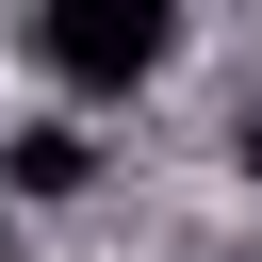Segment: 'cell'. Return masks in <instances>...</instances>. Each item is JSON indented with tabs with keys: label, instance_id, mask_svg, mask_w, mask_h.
Returning a JSON list of instances; mask_svg holds the SVG:
<instances>
[{
	"label": "cell",
	"instance_id": "3957f363",
	"mask_svg": "<svg viewBox=\"0 0 262 262\" xmlns=\"http://www.w3.org/2000/svg\"><path fill=\"white\" fill-rule=\"evenodd\" d=\"M229 164H246V180H262V98H246V115H229Z\"/></svg>",
	"mask_w": 262,
	"mask_h": 262
},
{
	"label": "cell",
	"instance_id": "277c9868",
	"mask_svg": "<svg viewBox=\"0 0 262 262\" xmlns=\"http://www.w3.org/2000/svg\"><path fill=\"white\" fill-rule=\"evenodd\" d=\"M0 262H16V229H0Z\"/></svg>",
	"mask_w": 262,
	"mask_h": 262
},
{
	"label": "cell",
	"instance_id": "7a4b0ae2",
	"mask_svg": "<svg viewBox=\"0 0 262 262\" xmlns=\"http://www.w3.org/2000/svg\"><path fill=\"white\" fill-rule=\"evenodd\" d=\"M16 180H33V196H82L98 147H82V131H16Z\"/></svg>",
	"mask_w": 262,
	"mask_h": 262
},
{
	"label": "cell",
	"instance_id": "6da1fadb",
	"mask_svg": "<svg viewBox=\"0 0 262 262\" xmlns=\"http://www.w3.org/2000/svg\"><path fill=\"white\" fill-rule=\"evenodd\" d=\"M164 49H180V16H164V0H49V16H33V66H49V82H82V98L164 82Z\"/></svg>",
	"mask_w": 262,
	"mask_h": 262
}]
</instances>
